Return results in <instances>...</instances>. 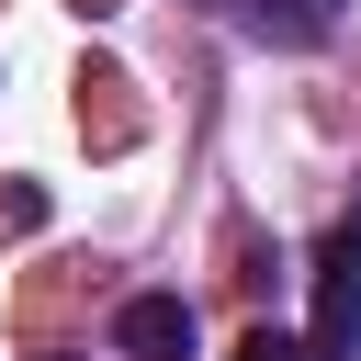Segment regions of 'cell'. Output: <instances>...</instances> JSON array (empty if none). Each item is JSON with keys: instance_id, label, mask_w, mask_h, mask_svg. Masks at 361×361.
<instances>
[{"instance_id": "7a4b0ae2", "label": "cell", "mask_w": 361, "mask_h": 361, "mask_svg": "<svg viewBox=\"0 0 361 361\" xmlns=\"http://www.w3.org/2000/svg\"><path fill=\"white\" fill-rule=\"evenodd\" d=\"M113 338H124L135 361H192V305H180V293H124Z\"/></svg>"}, {"instance_id": "6da1fadb", "label": "cell", "mask_w": 361, "mask_h": 361, "mask_svg": "<svg viewBox=\"0 0 361 361\" xmlns=\"http://www.w3.org/2000/svg\"><path fill=\"white\" fill-rule=\"evenodd\" d=\"M350 338H361V226H338L316 259V350L305 361H350Z\"/></svg>"}, {"instance_id": "277c9868", "label": "cell", "mask_w": 361, "mask_h": 361, "mask_svg": "<svg viewBox=\"0 0 361 361\" xmlns=\"http://www.w3.org/2000/svg\"><path fill=\"white\" fill-rule=\"evenodd\" d=\"M237 361H305V350H293L282 327H248V338H237Z\"/></svg>"}, {"instance_id": "3957f363", "label": "cell", "mask_w": 361, "mask_h": 361, "mask_svg": "<svg viewBox=\"0 0 361 361\" xmlns=\"http://www.w3.org/2000/svg\"><path fill=\"white\" fill-rule=\"evenodd\" d=\"M237 23L271 45H316V34H338V0H237Z\"/></svg>"}]
</instances>
